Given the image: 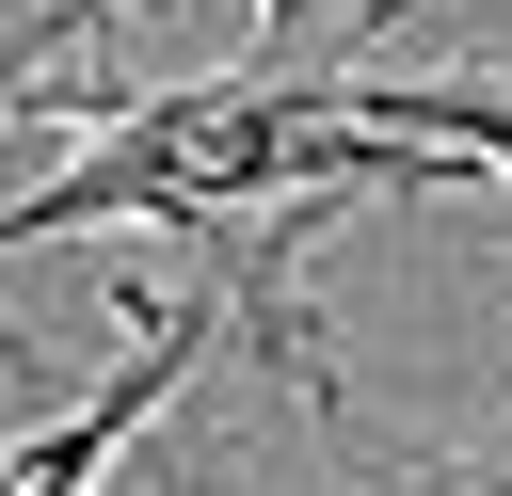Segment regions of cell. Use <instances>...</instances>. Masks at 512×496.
I'll use <instances>...</instances> for the list:
<instances>
[{"label": "cell", "instance_id": "4", "mask_svg": "<svg viewBox=\"0 0 512 496\" xmlns=\"http://www.w3.org/2000/svg\"><path fill=\"white\" fill-rule=\"evenodd\" d=\"M112 16H144V0H32V16H0V128L32 112V80L64 64V48H96Z\"/></svg>", "mask_w": 512, "mask_h": 496}, {"label": "cell", "instance_id": "2", "mask_svg": "<svg viewBox=\"0 0 512 496\" xmlns=\"http://www.w3.org/2000/svg\"><path fill=\"white\" fill-rule=\"evenodd\" d=\"M256 368L288 384V432L208 416L192 464L144 480V496H512V400L496 416H368L352 352L320 336V304L288 336H256Z\"/></svg>", "mask_w": 512, "mask_h": 496}, {"label": "cell", "instance_id": "3", "mask_svg": "<svg viewBox=\"0 0 512 496\" xmlns=\"http://www.w3.org/2000/svg\"><path fill=\"white\" fill-rule=\"evenodd\" d=\"M352 96V128H384V144H432L448 176H512V80L480 64V80H336Z\"/></svg>", "mask_w": 512, "mask_h": 496}, {"label": "cell", "instance_id": "1", "mask_svg": "<svg viewBox=\"0 0 512 496\" xmlns=\"http://www.w3.org/2000/svg\"><path fill=\"white\" fill-rule=\"evenodd\" d=\"M64 176L0 208V256L32 240H80V224H176V240H256V224H336V208H400V192H448L432 144H384L352 128L336 80H80L64 96Z\"/></svg>", "mask_w": 512, "mask_h": 496}]
</instances>
